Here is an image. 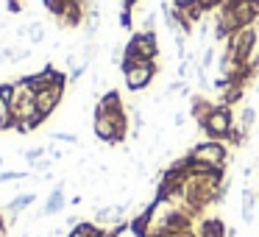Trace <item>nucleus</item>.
Masks as SVG:
<instances>
[{"label": "nucleus", "instance_id": "9b49d317", "mask_svg": "<svg viewBox=\"0 0 259 237\" xmlns=\"http://www.w3.org/2000/svg\"><path fill=\"white\" fill-rule=\"evenodd\" d=\"M214 109V101H209V98H201V95H192V106H190V117L195 120L198 126L203 123V120L209 117V112Z\"/></svg>", "mask_w": 259, "mask_h": 237}, {"label": "nucleus", "instance_id": "a211bd4d", "mask_svg": "<svg viewBox=\"0 0 259 237\" xmlns=\"http://www.w3.org/2000/svg\"><path fill=\"white\" fill-rule=\"evenodd\" d=\"M45 153H48V148H42V145H36V148H28V151H23V156H25V159H28V165H31V168H34V165H36V162H39V159H42V156H45Z\"/></svg>", "mask_w": 259, "mask_h": 237}, {"label": "nucleus", "instance_id": "f257e3e1", "mask_svg": "<svg viewBox=\"0 0 259 237\" xmlns=\"http://www.w3.org/2000/svg\"><path fill=\"white\" fill-rule=\"evenodd\" d=\"M120 73L125 78V90L128 92H142L153 84L156 78V62L153 59H142V56H123V64H120Z\"/></svg>", "mask_w": 259, "mask_h": 237}, {"label": "nucleus", "instance_id": "2f4dec72", "mask_svg": "<svg viewBox=\"0 0 259 237\" xmlns=\"http://www.w3.org/2000/svg\"><path fill=\"white\" fill-rule=\"evenodd\" d=\"M0 168H3V156H0Z\"/></svg>", "mask_w": 259, "mask_h": 237}, {"label": "nucleus", "instance_id": "423d86ee", "mask_svg": "<svg viewBox=\"0 0 259 237\" xmlns=\"http://www.w3.org/2000/svg\"><path fill=\"white\" fill-rule=\"evenodd\" d=\"M62 98H64V87L62 84H56V87H48V90H42V92H36V112L42 114V117H51L53 112H56L59 106H62Z\"/></svg>", "mask_w": 259, "mask_h": 237}, {"label": "nucleus", "instance_id": "f3484780", "mask_svg": "<svg viewBox=\"0 0 259 237\" xmlns=\"http://www.w3.org/2000/svg\"><path fill=\"white\" fill-rule=\"evenodd\" d=\"M14 129V117H12V106L0 101V131H12Z\"/></svg>", "mask_w": 259, "mask_h": 237}, {"label": "nucleus", "instance_id": "412c9836", "mask_svg": "<svg viewBox=\"0 0 259 237\" xmlns=\"http://www.w3.org/2000/svg\"><path fill=\"white\" fill-rule=\"evenodd\" d=\"M6 12H9V14H23V12H25L23 0H6Z\"/></svg>", "mask_w": 259, "mask_h": 237}, {"label": "nucleus", "instance_id": "f8f14e48", "mask_svg": "<svg viewBox=\"0 0 259 237\" xmlns=\"http://www.w3.org/2000/svg\"><path fill=\"white\" fill-rule=\"evenodd\" d=\"M34 198H36V192H20L17 198H12V201L6 204V212H17L20 215L28 204H34Z\"/></svg>", "mask_w": 259, "mask_h": 237}, {"label": "nucleus", "instance_id": "2eb2a0df", "mask_svg": "<svg viewBox=\"0 0 259 237\" xmlns=\"http://www.w3.org/2000/svg\"><path fill=\"white\" fill-rule=\"evenodd\" d=\"M253 123H256V109H253V106H245V109L240 112V129L245 131V134H251Z\"/></svg>", "mask_w": 259, "mask_h": 237}, {"label": "nucleus", "instance_id": "f03ea898", "mask_svg": "<svg viewBox=\"0 0 259 237\" xmlns=\"http://www.w3.org/2000/svg\"><path fill=\"white\" fill-rule=\"evenodd\" d=\"M95 137L103 145H123L125 142V131H128V117L123 114H101L95 112V123H92Z\"/></svg>", "mask_w": 259, "mask_h": 237}, {"label": "nucleus", "instance_id": "0eeeda50", "mask_svg": "<svg viewBox=\"0 0 259 237\" xmlns=\"http://www.w3.org/2000/svg\"><path fill=\"white\" fill-rule=\"evenodd\" d=\"M198 237H229V229H226V223L220 218H214V215H201L198 218Z\"/></svg>", "mask_w": 259, "mask_h": 237}, {"label": "nucleus", "instance_id": "cd10ccee", "mask_svg": "<svg viewBox=\"0 0 259 237\" xmlns=\"http://www.w3.org/2000/svg\"><path fill=\"white\" fill-rule=\"evenodd\" d=\"M9 234V223H6V215L0 212V237H6Z\"/></svg>", "mask_w": 259, "mask_h": 237}, {"label": "nucleus", "instance_id": "c85d7f7f", "mask_svg": "<svg viewBox=\"0 0 259 237\" xmlns=\"http://www.w3.org/2000/svg\"><path fill=\"white\" fill-rule=\"evenodd\" d=\"M67 237H84V231L78 229V226H73V229H70V234Z\"/></svg>", "mask_w": 259, "mask_h": 237}, {"label": "nucleus", "instance_id": "bb28decb", "mask_svg": "<svg viewBox=\"0 0 259 237\" xmlns=\"http://www.w3.org/2000/svg\"><path fill=\"white\" fill-rule=\"evenodd\" d=\"M198 0H173V9H179V12H184V9L195 6Z\"/></svg>", "mask_w": 259, "mask_h": 237}, {"label": "nucleus", "instance_id": "1a4fd4ad", "mask_svg": "<svg viewBox=\"0 0 259 237\" xmlns=\"http://www.w3.org/2000/svg\"><path fill=\"white\" fill-rule=\"evenodd\" d=\"M64 184H67V181L62 179V181H59V184L51 190V195H48L45 207H42L45 218H48V215H56V212H62V209H64V204H67V198H64Z\"/></svg>", "mask_w": 259, "mask_h": 237}, {"label": "nucleus", "instance_id": "5701e85b", "mask_svg": "<svg viewBox=\"0 0 259 237\" xmlns=\"http://www.w3.org/2000/svg\"><path fill=\"white\" fill-rule=\"evenodd\" d=\"M153 25H156V14H153V12H148L145 17H142V31H156Z\"/></svg>", "mask_w": 259, "mask_h": 237}, {"label": "nucleus", "instance_id": "dca6fc26", "mask_svg": "<svg viewBox=\"0 0 259 237\" xmlns=\"http://www.w3.org/2000/svg\"><path fill=\"white\" fill-rule=\"evenodd\" d=\"M14 98H17V81H3V84H0V101L12 106Z\"/></svg>", "mask_w": 259, "mask_h": 237}, {"label": "nucleus", "instance_id": "b1692460", "mask_svg": "<svg viewBox=\"0 0 259 237\" xmlns=\"http://www.w3.org/2000/svg\"><path fill=\"white\" fill-rule=\"evenodd\" d=\"M212 59H214V48H203V56H201V67H203V70H209V64H212Z\"/></svg>", "mask_w": 259, "mask_h": 237}, {"label": "nucleus", "instance_id": "7ed1b4c3", "mask_svg": "<svg viewBox=\"0 0 259 237\" xmlns=\"http://www.w3.org/2000/svg\"><path fill=\"white\" fill-rule=\"evenodd\" d=\"M231 126H234V114H231V106H223V103H214V109L209 112V117L203 120L198 129L206 134V140H220L226 142Z\"/></svg>", "mask_w": 259, "mask_h": 237}, {"label": "nucleus", "instance_id": "c756f323", "mask_svg": "<svg viewBox=\"0 0 259 237\" xmlns=\"http://www.w3.org/2000/svg\"><path fill=\"white\" fill-rule=\"evenodd\" d=\"M137 3H140V0H123V6H131V9H134Z\"/></svg>", "mask_w": 259, "mask_h": 237}, {"label": "nucleus", "instance_id": "ddd939ff", "mask_svg": "<svg viewBox=\"0 0 259 237\" xmlns=\"http://www.w3.org/2000/svg\"><path fill=\"white\" fill-rule=\"evenodd\" d=\"M245 98V87H240V84H229L223 90V98H220V103L223 106H231V103H237V101H242Z\"/></svg>", "mask_w": 259, "mask_h": 237}, {"label": "nucleus", "instance_id": "a878e982", "mask_svg": "<svg viewBox=\"0 0 259 237\" xmlns=\"http://www.w3.org/2000/svg\"><path fill=\"white\" fill-rule=\"evenodd\" d=\"M187 117H190V112H176L173 114V126H176V129H181V126L187 123Z\"/></svg>", "mask_w": 259, "mask_h": 237}, {"label": "nucleus", "instance_id": "6e6552de", "mask_svg": "<svg viewBox=\"0 0 259 237\" xmlns=\"http://www.w3.org/2000/svg\"><path fill=\"white\" fill-rule=\"evenodd\" d=\"M95 112H101V114H123V112H125V106H123V95H120L117 90H109L106 95H103L101 101H98Z\"/></svg>", "mask_w": 259, "mask_h": 237}, {"label": "nucleus", "instance_id": "39448f33", "mask_svg": "<svg viewBox=\"0 0 259 237\" xmlns=\"http://www.w3.org/2000/svg\"><path fill=\"white\" fill-rule=\"evenodd\" d=\"M125 56H142V59H153L159 56V40L156 31H137L125 45Z\"/></svg>", "mask_w": 259, "mask_h": 237}, {"label": "nucleus", "instance_id": "7c9ffc66", "mask_svg": "<svg viewBox=\"0 0 259 237\" xmlns=\"http://www.w3.org/2000/svg\"><path fill=\"white\" fill-rule=\"evenodd\" d=\"M248 3H256V6H259V0H248Z\"/></svg>", "mask_w": 259, "mask_h": 237}, {"label": "nucleus", "instance_id": "4be33fe9", "mask_svg": "<svg viewBox=\"0 0 259 237\" xmlns=\"http://www.w3.org/2000/svg\"><path fill=\"white\" fill-rule=\"evenodd\" d=\"M51 165H53V159H51V156H48V159L42 156L39 162L34 165V170H36V173H51Z\"/></svg>", "mask_w": 259, "mask_h": 237}, {"label": "nucleus", "instance_id": "6ab92c4d", "mask_svg": "<svg viewBox=\"0 0 259 237\" xmlns=\"http://www.w3.org/2000/svg\"><path fill=\"white\" fill-rule=\"evenodd\" d=\"M31 173H25V170H3L0 173V184L3 181H23V179H28Z\"/></svg>", "mask_w": 259, "mask_h": 237}, {"label": "nucleus", "instance_id": "393cba45", "mask_svg": "<svg viewBox=\"0 0 259 237\" xmlns=\"http://www.w3.org/2000/svg\"><path fill=\"white\" fill-rule=\"evenodd\" d=\"M120 25H123L125 31L131 28V6H123V12H120Z\"/></svg>", "mask_w": 259, "mask_h": 237}, {"label": "nucleus", "instance_id": "4468645a", "mask_svg": "<svg viewBox=\"0 0 259 237\" xmlns=\"http://www.w3.org/2000/svg\"><path fill=\"white\" fill-rule=\"evenodd\" d=\"M25 34H28V42H31V45H39V42H45L48 31H45V25H42L39 20H34V23L25 25Z\"/></svg>", "mask_w": 259, "mask_h": 237}, {"label": "nucleus", "instance_id": "20e7f679", "mask_svg": "<svg viewBox=\"0 0 259 237\" xmlns=\"http://www.w3.org/2000/svg\"><path fill=\"white\" fill-rule=\"evenodd\" d=\"M187 156L195 159V162L214 165V168H226V165H229V148L220 140H203V142H198V145H192Z\"/></svg>", "mask_w": 259, "mask_h": 237}, {"label": "nucleus", "instance_id": "aec40b11", "mask_svg": "<svg viewBox=\"0 0 259 237\" xmlns=\"http://www.w3.org/2000/svg\"><path fill=\"white\" fill-rule=\"evenodd\" d=\"M51 140L53 142H67V145H78V134H73V131H56Z\"/></svg>", "mask_w": 259, "mask_h": 237}, {"label": "nucleus", "instance_id": "9d476101", "mask_svg": "<svg viewBox=\"0 0 259 237\" xmlns=\"http://www.w3.org/2000/svg\"><path fill=\"white\" fill-rule=\"evenodd\" d=\"M256 207H259V201H256V192H253L251 187H245V190H242V207H240V218L245 220L248 226L253 223V218H256Z\"/></svg>", "mask_w": 259, "mask_h": 237}]
</instances>
